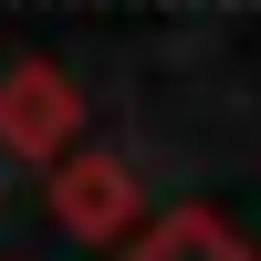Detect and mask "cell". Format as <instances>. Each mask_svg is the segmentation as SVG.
I'll list each match as a JSON object with an SVG mask.
<instances>
[{
    "label": "cell",
    "mask_w": 261,
    "mask_h": 261,
    "mask_svg": "<svg viewBox=\"0 0 261 261\" xmlns=\"http://www.w3.org/2000/svg\"><path fill=\"white\" fill-rule=\"evenodd\" d=\"M115 261H261V251L220 220V209H167V220H146Z\"/></svg>",
    "instance_id": "3957f363"
},
{
    "label": "cell",
    "mask_w": 261,
    "mask_h": 261,
    "mask_svg": "<svg viewBox=\"0 0 261 261\" xmlns=\"http://www.w3.org/2000/svg\"><path fill=\"white\" fill-rule=\"evenodd\" d=\"M53 178V220L73 230V241H125V230L146 220V188L125 157H105V146H73L63 167H42Z\"/></svg>",
    "instance_id": "7a4b0ae2"
},
{
    "label": "cell",
    "mask_w": 261,
    "mask_h": 261,
    "mask_svg": "<svg viewBox=\"0 0 261 261\" xmlns=\"http://www.w3.org/2000/svg\"><path fill=\"white\" fill-rule=\"evenodd\" d=\"M73 125H84V94H73V73H63L53 53L0 63V146H11L21 167H63L73 157Z\"/></svg>",
    "instance_id": "6da1fadb"
}]
</instances>
